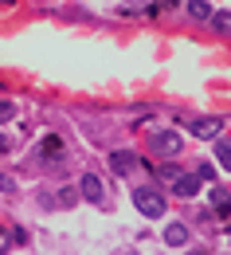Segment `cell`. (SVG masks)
Wrapping results in <instances>:
<instances>
[{"label": "cell", "instance_id": "1", "mask_svg": "<svg viewBox=\"0 0 231 255\" xmlns=\"http://www.w3.org/2000/svg\"><path fill=\"white\" fill-rule=\"evenodd\" d=\"M133 204H137V212L149 216V220H161V216H165V196H161V189H149V185L133 189Z\"/></svg>", "mask_w": 231, "mask_h": 255}, {"label": "cell", "instance_id": "2", "mask_svg": "<svg viewBox=\"0 0 231 255\" xmlns=\"http://www.w3.org/2000/svg\"><path fill=\"white\" fill-rule=\"evenodd\" d=\"M149 149H153L157 157H176V153H180V133H176V129H157V133L149 137Z\"/></svg>", "mask_w": 231, "mask_h": 255}, {"label": "cell", "instance_id": "3", "mask_svg": "<svg viewBox=\"0 0 231 255\" xmlns=\"http://www.w3.org/2000/svg\"><path fill=\"white\" fill-rule=\"evenodd\" d=\"M188 129L196 133L200 141H216V137L224 133V122H220V118H196V122H192Z\"/></svg>", "mask_w": 231, "mask_h": 255}, {"label": "cell", "instance_id": "4", "mask_svg": "<svg viewBox=\"0 0 231 255\" xmlns=\"http://www.w3.org/2000/svg\"><path fill=\"white\" fill-rule=\"evenodd\" d=\"M78 189H82V196H86L90 204H98V208L106 204V189H102V181L94 177V173H86V177L78 181Z\"/></svg>", "mask_w": 231, "mask_h": 255}, {"label": "cell", "instance_id": "5", "mask_svg": "<svg viewBox=\"0 0 231 255\" xmlns=\"http://www.w3.org/2000/svg\"><path fill=\"white\" fill-rule=\"evenodd\" d=\"M200 181H204L200 173H176V177H172V192H176V196H196Z\"/></svg>", "mask_w": 231, "mask_h": 255}, {"label": "cell", "instance_id": "6", "mask_svg": "<svg viewBox=\"0 0 231 255\" xmlns=\"http://www.w3.org/2000/svg\"><path fill=\"white\" fill-rule=\"evenodd\" d=\"M165 244L168 248H184V244H188V228H184V224H168L165 228Z\"/></svg>", "mask_w": 231, "mask_h": 255}, {"label": "cell", "instance_id": "7", "mask_svg": "<svg viewBox=\"0 0 231 255\" xmlns=\"http://www.w3.org/2000/svg\"><path fill=\"white\" fill-rule=\"evenodd\" d=\"M212 208L220 216H231V192L228 189H212Z\"/></svg>", "mask_w": 231, "mask_h": 255}, {"label": "cell", "instance_id": "8", "mask_svg": "<svg viewBox=\"0 0 231 255\" xmlns=\"http://www.w3.org/2000/svg\"><path fill=\"white\" fill-rule=\"evenodd\" d=\"M188 16L192 20H212V4L208 0H188Z\"/></svg>", "mask_w": 231, "mask_h": 255}, {"label": "cell", "instance_id": "9", "mask_svg": "<svg viewBox=\"0 0 231 255\" xmlns=\"http://www.w3.org/2000/svg\"><path fill=\"white\" fill-rule=\"evenodd\" d=\"M216 161H220V169L231 173V141H220V137H216Z\"/></svg>", "mask_w": 231, "mask_h": 255}, {"label": "cell", "instance_id": "10", "mask_svg": "<svg viewBox=\"0 0 231 255\" xmlns=\"http://www.w3.org/2000/svg\"><path fill=\"white\" fill-rule=\"evenodd\" d=\"M114 173H130V165H133V153H126V149H118V153H114Z\"/></svg>", "mask_w": 231, "mask_h": 255}, {"label": "cell", "instance_id": "11", "mask_svg": "<svg viewBox=\"0 0 231 255\" xmlns=\"http://www.w3.org/2000/svg\"><path fill=\"white\" fill-rule=\"evenodd\" d=\"M212 24H216V32L231 35V12H212Z\"/></svg>", "mask_w": 231, "mask_h": 255}, {"label": "cell", "instance_id": "12", "mask_svg": "<svg viewBox=\"0 0 231 255\" xmlns=\"http://www.w3.org/2000/svg\"><path fill=\"white\" fill-rule=\"evenodd\" d=\"M12 118H16V106H12V102H4V98H0V122H12Z\"/></svg>", "mask_w": 231, "mask_h": 255}, {"label": "cell", "instance_id": "13", "mask_svg": "<svg viewBox=\"0 0 231 255\" xmlns=\"http://www.w3.org/2000/svg\"><path fill=\"white\" fill-rule=\"evenodd\" d=\"M12 240H16V236H12V232H4V228H0V255H8V248H12Z\"/></svg>", "mask_w": 231, "mask_h": 255}, {"label": "cell", "instance_id": "14", "mask_svg": "<svg viewBox=\"0 0 231 255\" xmlns=\"http://www.w3.org/2000/svg\"><path fill=\"white\" fill-rule=\"evenodd\" d=\"M8 149H12V141H8L4 133H0V153H8Z\"/></svg>", "mask_w": 231, "mask_h": 255}, {"label": "cell", "instance_id": "15", "mask_svg": "<svg viewBox=\"0 0 231 255\" xmlns=\"http://www.w3.org/2000/svg\"><path fill=\"white\" fill-rule=\"evenodd\" d=\"M157 4H161V8H176L180 0H157Z\"/></svg>", "mask_w": 231, "mask_h": 255}, {"label": "cell", "instance_id": "16", "mask_svg": "<svg viewBox=\"0 0 231 255\" xmlns=\"http://www.w3.org/2000/svg\"><path fill=\"white\" fill-rule=\"evenodd\" d=\"M0 4H12V0H0Z\"/></svg>", "mask_w": 231, "mask_h": 255}, {"label": "cell", "instance_id": "17", "mask_svg": "<svg viewBox=\"0 0 231 255\" xmlns=\"http://www.w3.org/2000/svg\"><path fill=\"white\" fill-rule=\"evenodd\" d=\"M228 232H231V224H228Z\"/></svg>", "mask_w": 231, "mask_h": 255}]
</instances>
